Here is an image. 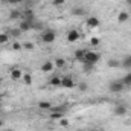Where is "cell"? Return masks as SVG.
I'll return each instance as SVG.
<instances>
[{
	"label": "cell",
	"mask_w": 131,
	"mask_h": 131,
	"mask_svg": "<svg viewBox=\"0 0 131 131\" xmlns=\"http://www.w3.org/2000/svg\"><path fill=\"white\" fill-rule=\"evenodd\" d=\"M41 41L44 43V44H52L55 40H57V34L53 29H44L43 32H41Z\"/></svg>",
	"instance_id": "1"
},
{
	"label": "cell",
	"mask_w": 131,
	"mask_h": 131,
	"mask_svg": "<svg viewBox=\"0 0 131 131\" xmlns=\"http://www.w3.org/2000/svg\"><path fill=\"white\" fill-rule=\"evenodd\" d=\"M99 60H101V55H99L98 52H92V50H87V53H85V57H84L82 63H90V64H96Z\"/></svg>",
	"instance_id": "2"
},
{
	"label": "cell",
	"mask_w": 131,
	"mask_h": 131,
	"mask_svg": "<svg viewBox=\"0 0 131 131\" xmlns=\"http://www.w3.org/2000/svg\"><path fill=\"white\" fill-rule=\"evenodd\" d=\"M108 90H110L111 93H122V92L125 90V85H124L122 81H111V82L108 84Z\"/></svg>",
	"instance_id": "3"
},
{
	"label": "cell",
	"mask_w": 131,
	"mask_h": 131,
	"mask_svg": "<svg viewBox=\"0 0 131 131\" xmlns=\"http://www.w3.org/2000/svg\"><path fill=\"white\" fill-rule=\"evenodd\" d=\"M61 87H64V89H73V87H76V82L73 81V78L70 75H66V76H61Z\"/></svg>",
	"instance_id": "4"
},
{
	"label": "cell",
	"mask_w": 131,
	"mask_h": 131,
	"mask_svg": "<svg viewBox=\"0 0 131 131\" xmlns=\"http://www.w3.org/2000/svg\"><path fill=\"white\" fill-rule=\"evenodd\" d=\"M113 113H114V116L122 117V116H125V114L128 113V107H127V105H116L114 110H113Z\"/></svg>",
	"instance_id": "5"
},
{
	"label": "cell",
	"mask_w": 131,
	"mask_h": 131,
	"mask_svg": "<svg viewBox=\"0 0 131 131\" xmlns=\"http://www.w3.org/2000/svg\"><path fill=\"white\" fill-rule=\"evenodd\" d=\"M79 40V32H78V29H70L69 32H67V41L69 43H75V41H78Z\"/></svg>",
	"instance_id": "6"
},
{
	"label": "cell",
	"mask_w": 131,
	"mask_h": 131,
	"mask_svg": "<svg viewBox=\"0 0 131 131\" xmlns=\"http://www.w3.org/2000/svg\"><path fill=\"white\" fill-rule=\"evenodd\" d=\"M34 21H35V20H34ZM34 21H28V20H21V23H20L18 29H20L21 32H28V31H32Z\"/></svg>",
	"instance_id": "7"
},
{
	"label": "cell",
	"mask_w": 131,
	"mask_h": 131,
	"mask_svg": "<svg viewBox=\"0 0 131 131\" xmlns=\"http://www.w3.org/2000/svg\"><path fill=\"white\" fill-rule=\"evenodd\" d=\"M99 25H101V21H99L98 17H95V15H90L89 18H87V26L92 29V28H98Z\"/></svg>",
	"instance_id": "8"
},
{
	"label": "cell",
	"mask_w": 131,
	"mask_h": 131,
	"mask_svg": "<svg viewBox=\"0 0 131 131\" xmlns=\"http://www.w3.org/2000/svg\"><path fill=\"white\" fill-rule=\"evenodd\" d=\"M21 78H23V73H21L20 69H12V70H11V79H12V81H18V79H21Z\"/></svg>",
	"instance_id": "9"
},
{
	"label": "cell",
	"mask_w": 131,
	"mask_h": 131,
	"mask_svg": "<svg viewBox=\"0 0 131 131\" xmlns=\"http://www.w3.org/2000/svg\"><path fill=\"white\" fill-rule=\"evenodd\" d=\"M53 67H55V64H53L52 61H46L44 64L41 66V72H44V73H50V72L53 70Z\"/></svg>",
	"instance_id": "10"
},
{
	"label": "cell",
	"mask_w": 131,
	"mask_h": 131,
	"mask_svg": "<svg viewBox=\"0 0 131 131\" xmlns=\"http://www.w3.org/2000/svg\"><path fill=\"white\" fill-rule=\"evenodd\" d=\"M52 110V108H50ZM66 116V111H60V110H52V114H50V119H55V121H58V119H63Z\"/></svg>",
	"instance_id": "11"
},
{
	"label": "cell",
	"mask_w": 131,
	"mask_h": 131,
	"mask_svg": "<svg viewBox=\"0 0 131 131\" xmlns=\"http://www.w3.org/2000/svg\"><path fill=\"white\" fill-rule=\"evenodd\" d=\"M128 18H130V14L125 12V11H121L117 14V21L119 23H125V21H128Z\"/></svg>",
	"instance_id": "12"
},
{
	"label": "cell",
	"mask_w": 131,
	"mask_h": 131,
	"mask_svg": "<svg viewBox=\"0 0 131 131\" xmlns=\"http://www.w3.org/2000/svg\"><path fill=\"white\" fill-rule=\"evenodd\" d=\"M107 66H108L110 69H117V67H122L121 61H119V60H114V58H110V60L107 61Z\"/></svg>",
	"instance_id": "13"
},
{
	"label": "cell",
	"mask_w": 131,
	"mask_h": 131,
	"mask_svg": "<svg viewBox=\"0 0 131 131\" xmlns=\"http://www.w3.org/2000/svg\"><path fill=\"white\" fill-rule=\"evenodd\" d=\"M85 53H87V50H85V49H78V50H75V58H76V60H79V61H82V60H84V57H85Z\"/></svg>",
	"instance_id": "14"
},
{
	"label": "cell",
	"mask_w": 131,
	"mask_h": 131,
	"mask_svg": "<svg viewBox=\"0 0 131 131\" xmlns=\"http://www.w3.org/2000/svg\"><path fill=\"white\" fill-rule=\"evenodd\" d=\"M49 82H50V85H53V87H58V85H61V76H57V75H53V76L49 79Z\"/></svg>",
	"instance_id": "15"
},
{
	"label": "cell",
	"mask_w": 131,
	"mask_h": 131,
	"mask_svg": "<svg viewBox=\"0 0 131 131\" xmlns=\"http://www.w3.org/2000/svg\"><path fill=\"white\" fill-rule=\"evenodd\" d=\"M121 64H122V67H125V69H131V55H125L124 60L121 61Z\"/></svg>",
	"instance_id": "16"
},
{
	"label": "cell",
	"mask_w": 131,
	"mask_h": 131,
	"mask_svg": "<svg viewBox=\"0 0 131 131\" xmlns=\"http://www.w3.org/2000/svg\"><path fill=\"white\" fill-rule=\"evenodd\" d=\"M72 14H73V15H84V14H85V9H84L82 6H75V8L72 9Z\"/></svg>",
	"instance_id": "17"
},
{
	"label": "cell",
	"mask_w": 131,
	"mask_h": 131,
	"mask_svg": "<svg viewBox=\"0 0 131 131\" xmlns=\"http://www.w3.org/2000/svg\"><path fill=\"white\" fill-rule=\"evenodd\" d=\"M9 18H11V20L21 18V12H20V11H17V9H12V11L9 12Z\"/></svg>",
	"instance_id": "18"
},
{
	"label": "cell",
	"mask_w": 131,
	"mask_h": 131,
	"mask_svg": "<svg viewBox=\"0 0 131 131\" xmlns=\"http://www.w3.org/2000/svg\"><path fill=\"white\" fill-rule=\"evenodd\" d=\"M121 81L124 82V85H125V87H131V72H130V73H127Z\"/></svg>",
	"instance_id": "19"
},
{
	"label": "cell",
	"mask_w": 131,
	"mask_h": 131,
	"mask_svg": "<svg viewBox=\"0 0 131 131\" xmlns=\"http://www.w3.org/2000/svg\"><path fill=\"white\" fill-rule=\"evenodd\" d=\"M38 107H40L41 110H50V108H52V104H50L49 101H41V102L38 104Z\"/></svg>",
	"instance_id": "20"
},
{
	"label": "cell",
	"mask_w": 131,
	"mask_h": 131,
	"mask_svg": "<svg viewBox=\"0 0 131 131\" xmlns=\"http://www.w3.org/2000/svg\"><path fill=\"white\" fill-rule=\"evenodd\" d=\"M53 64H55V67H58V69H63V67H66V60L64 58H57L53 61Z\"/></svg>",
	"instance_id": "21"
},
{
	"label": "cell",
	"mask_w": 131,
	"mask_h": 131,
	"mask_svg": "<svg viewBox=\"0 0 131 131\" xmlns=\"http://www.w3.org/2000/svg\"><path fill=\"white\" fill-rule=\"evenodd\" d=\"M8 35H11V37H14V38H18V37L21 35V31H20L18 28H14V29H11V31L8 32Z\"/></svg>",
	"instance_id": "22"
},
{
	"label": "cell",
	"mask_w": 131,
	"mask_h": 131,
	"mask_svg": "<svg viewBox=\"0 0 131 131\" xmlns=\"http://www.w3.org/2000/svg\"><path fill=\"white\" fill-rule=\"evenodd\" d=\"M21 79H23V82H25L26 85H31V84H32V76H31L29 73L23 75V78H21Z\"/></svg>",
	"instance_id": "23"
},
{
	"label": "cell",
	"mask_w": 131,
	"mask_h": 131,
	"mask_svg": "<svg viewBox=\"0 0 131 131\" xmlns=\"http://www.w3.org/2000/svg\"><path fill=\"white\" fill-rule=\"evenodd\" d=\"M8 41H9V35H8V34H0V46H2V44H6V43H8Z\"/></svg>",
	"instance_id": "24"
},
{
	"label": "cell",
	"mask_w": 131,
	"mask_h": 131,
	"mask_svg": "<svg viewBox=\"0 0 131 131\" xmlns=\"http://www.w3.org/2000/svg\"><path fill=\"white\" fill-rule=\"evenodd\" d=\"M87 89H89L87 82H79V84H78V90H79V92H85Z\"/></svg>",
	"instance_id": "25"
},
{
	"label": "cell",
	"mask_w": 131,
	"mask_h": 131,
	"mask_svg": "<svg viewBox=\"0 0 131 131\" xmlns=\"http://www.w3.org/2000/svg\"><path fill=\"white\" fill-rule=\"evenodd\" d=\"M93 67H95V64H90V63H84V66H82L84 72H90V70H93Z\"/></svg>",
	"instance_id": "26"
},
{
	"label": "cell",
	"mask_w": 131,
	"mask_h": 131,
	"mask_svg": "<svg viewBox=\"0 0 131 131\" xmlns=\"http://www.w3.org/2000/svg\"><path fill=\"white\" fill-rule=\"evenodd\" d=\"M99 43H101V40H99L98 37H92L90 38V44L92 46H99Z\"/></svg>",
	"instance_id": "27"
},
{
	"label": "cell",
	"mask_w": 131,
	"mask_h": 131,
	"mask_svg": "<svg viewBox=\"0 0 131 131\" xmlns=\"http://www.w3.org/2000/svg\"><path fill=\"white\" fill-rule=\"evenodd\" d=\"M12 49H14V50H20V49H21V44H20L18 41H14V43H12Z\"/></svg>",
	"instance_id": "28"
},
{
	"label": "cell",
	"mask_w": 131,
	"mask_h": 131,
	"mask_svg": "<svg viewBox=\"0 0 131 131\" xmlns=\"http://www.w3.org/2000/svg\"><path fill=\"white\" fill-rule=\"evenodd\" d=\"M60 125H61V127H69V121H67L66 117L60 119Z\"/></svg>",
	"instance_id": "29"
},
{
	"label": "cell",
	"mask_w": 131,
	"mask_h": 131,
	"mask_svg": "<svg viewBox=\"0 0 131 131\" xmlns=\"http://www.w3.org/2000/svg\"><path fill=\"white\" fill-rule=\"evenodd\" d=\"M52 3H53L55 6H61V5L66 3V0H52Z\"/></svg>",
	"instance_id": "30"
},
{
	"label": "cell",
	"mask_w": 131,
	"mask_h": 131,
	"mask_svg": "<svg viewBox=\"0 0 131 131\" xmlns=\"http://www.w3.org/2000/svg\"><path fill=\"white\" fill-rule=\"evenodd\" d=\"M25 49H29V50H31V49H34V44L32 43H26V44H25Z\"/></svg>",
	"instance_id": "31"
},
{
	"label": "cell",
	"mask_w": 131,
	"mask_h": 131,
	"mask_svg": "<svg viewBox=\"0 0 131 131\" xmlns=\"http://www.w3.org/2000/svg\"><path fill=\"white\" fill-rule=\"evenodd\" d=\"M6 2H8V3H12V5H18L21 0H6Z\"/></svg>",
	"instance_id": "32"
},
{
	"label": "cell",
	"mask_w": 131,
	"mask_h": 131,
	"mask_svg": "<svg viewBox=\"0 0 131 131\" xmlns=\"http://www.w3.org/2000/svg\"><path fill=\"white\" fill-rule=\"evenodd\" d=\"M3 125H5V124H3V121L0 119V128H3Z\"/></svg>",
	"instance_id": "33"
},
{
	"label": "cell",
	"mask_w": 131,
	"mask_h": 131,
	"mask_svg": "<svg viewBox=\"0 0 131 131\" xmlns=\"http://www.w3.org/2000/svg\"><path fill=\"white\" fill-rule=\"evenodd\" d=\"M125 2H127V5H130L131 6V0H125Z\"/></svg>",
	"instance_id": "34"
},
{
	"label": "cell",
	"mask_w": 131,
	"mask_h": 131,
	"mask_svg": "<svg viewBox=\"0 0 131 131\" xmlns=\"http://www.w3.org/2000/svg\"><path fill=\"white\" fill-rule=\"evenodd\" d=\"M0 110H2V101H0Z\"/></svg>",
	"instance_id": "35"
},
{
	"label": "cell",
	"mask_w": 131,
	"mask_h": 131,
	"mask_svg": "<svg viewBox=\"0 0 131 131\" xmlns=\"http://www.w3.org/2000/svg\"><path fill=\"white\" fill-rule=\"evenodd\" d=\"M93 131H101V130H93Z\"/></svg>",
	"instance_id": "36"
}]
</instances>
